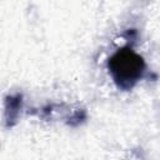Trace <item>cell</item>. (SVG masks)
<instances>
[{
	"instance_id": "obj_1",
	"label": "cell",
	"mask_w": 160,
	"mask_h": 160,
	"mask_svg": "<svg viewBox=\"0 0 160 160\" xmlns=\"http://www.w3.org/2000/svg\"><path fill=\"white\" fill-rule=\"evenodd\" d=\"M109 70L119 88L131 89L142 76L145 62L131 48H122L109 59Z\"/></svg>"
}]
</instances>
